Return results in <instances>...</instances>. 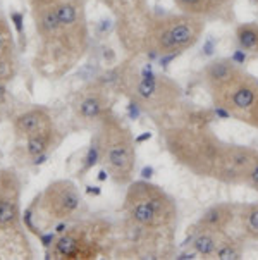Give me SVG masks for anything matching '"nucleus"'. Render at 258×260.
<instances>
[{"label":"nucleus","mask_w":258,"mask_h":260,"mask_svg":"<svg viewBox=\"0 0 258 260\" xmlns=\"http://www.w3.org/2000/svg\"><path fill=\"white\" fill-rule=\"evenodd\" d=\"M12 19H14V24H16V28H17V31H23V26H21V21H23V16L21 14H17V12H14L12 14Z\"/></svg>","instance_id":"nucleus-24"},{"label":"nucleus","mask_w":258,"mask_h":260,"mask_svg":"<svg viewBox=\"0 0 258 260\" xmlns=\"http://www.w3.org/2000/svg\"><path fill=\"white\" fill-rule=\"evenodd\" d=\"M212 105L243 124L258 129V79L231 57H215L202 69Z\"/></svg>","instance_id":"nucleus-2"},{"label":"nucleus","mask_w":258,"mask_h":260,"mask_svg":"<svg viewBox=\"0 0 258 260\" xmlns=\"http://www.w3.org/2000/svg\"><path fill=\"white\" fill-rule=\"evenodd\" d=\"M246 243L241 235H231L229 231L220 236V241L217 245L215 257L217 260H239L244 257Z\"/></svg>","instance_id":"nucleus-19"},{"label":"nucleus","mask_w":258,"mask_h":260,"mask_svg":"<svg viewBox=\"0 0 258 260\" xmlns=\"http://www.w3.org/2000/svg\"><path fill=\"white\" fill-rule=\"evenodd\" d=\"M207 21L182 12H152L146 26L145 55L170 59L185 54L202 40Z\"/></svg>","instance_id":"nucleus-7"},{"label":"nucleus","mask_w":258,"mask_h":260,"mask_svg":"<svg viewBox=\"0 0 258 260\" xmlns=\"http://www.w3.org/2000/svg\"><path fill=\"white\" fill-rule=\"evenodd\" d=\"M108 111H112V93L102 86L88 83L76 93L72 102L74 119L83 127H97L98 122Z\"/></svg>","instance_id":"nucleus-10"},{"label":"nucleus","mask_w":258,"mask_h":260,"mask_svg":"<svg viewBox=\"0 0 258 260\" xmlns=\"http://www.w3.org/2000/svg\"><path fill=\"white\" fill-rule=\"evenodd\" d=\"M239 205L241 204H238V202H217V204L210 205L188 228V235H193V233H200V231L227 233L238 222Z\"/></svg>","instance_id":"nucleus-11"},{"label":"nucleus","mask_w":258,"mask_h":260,"mask_svg":"<svg viewBox=\"0 0 258 260\" xmlns=\"http://www.w3.org/2000/svg\"><path fill=\"white\" fill-rule=\"evenodd\" d=\"M224 233H208V231H200L188 235V245L193 250V253L198 255L200 258H213L215 257L217 245L220 241V236Z\"/></svg>","instance_id":"nucleus-20"},{"label":"nucleus","mask_w":258,"mask_h":260,"mask_svg":"<svg viewBox=\"0 0 258 260\" xmlns=\"http://www.w3.org/2000/svg\"><path fill=\"white\" fill-rule=\"evenodd\" d=\"M116 228L108 219L80 221L60 233L52 243V258L91 260L116 248Z\"/></svg>","instance_id":"nucleus-8"},{"label":"nucleus","mask_w":258,"mask_h":260,"mask_svg":"<svg viewBox=\"0 0 258 260\" xmlns=\"http://www.w3.org/2000/svg\"><path fill=\"white\" fill-rule=\"evenodd\" d=\"M50 127H55V122L52 114L45 107L28 109L14 119V133L21 140L34 133H40V131L50 129Z\"/></svg>","instance_id":"nucleus-13"},{"label":"nucleus","mask_w":258,"mask_h":260,"mask_svg":"<svg viewBox=\"0 0 258 260\" xmlns=\"http://www.w3.org/2000/svg\"><path fill=\"white\" fill-rule=\"evenodd\" d=\"M222 16V23H231L234 19V4L236 0H212Z\"/></svg>","instance_id":"nucleus-23"},{"label":"nucleus","mask_w":258,"mask_h":260,"mask_svg":"<svg viewBox=\"0 0 258 260\" xmlns=\"http://www.w3.org/2000/svg\"><path fill=\"white\" fill-rule=\"evenodd\" d=\"M60 140H62V135L59 133L57 127H50V129L28 136V138H24L26 157L31 158L33 164H42L43 158H47V155H49L52 150L57 148Z\"/></svg>","instance_id":"nucleus-14"},{"label":"nucleus","mask_w":258,"mask_h":260,"mask_svg":"<svg viewBox=\"0 0 258 260\" xmlns=\"http://www.w3.org/2000/svg\"><path fill=\"white\" fill-rule=\"evenodd\" d=\"M174 6L182 14H190L195 17H202L208 21H222L218 9L213 6L212 0H172Z\"/></svg>","instance_id":"nucleus-18"},{"label":"nucleus","mask_w":258,"mask_h":260,"mask_svg":"<svg viewBox=\"0 0 258 260\" xmlns=\"http://www.w3.org/2000/svg\"><path fill=\"white\" fill-rule=\"evenodd\" d=\"M38 205L52 221H69L83 212L85 200L74 181L55 179L43 189L38 198Z\"/></svg>","instance_id":"nucleus-9"},{"label":"nucleus","mask_w":258,"mask_h":260,"mask_svg":"<svg viewBox=\"0 0 258 260\" xmlns=\"http://www.w3.org/2000/svg\"><path fill=\"white\" fill-rule=\"evenodd\" d=\"M238 228L239 235L246 241L258 243V202L241 204L238 212Z\"/></svg>","instance_id":"nucleus-17"},{"label":"nucleus","mask_w":258,"mask_h":260,"mask_svg":"<svg viewBox=\"0 0 258 260\" xmlns=\"http://www.w3.org/2000/svg\"><path fill=\"white\" fill-rule=\"evenodd\" d=\"M54 7L59 28L50 38L40 42L34 64L45 76L60 78L76 68L88 52L90 31L86 0H59Z\"/></svg>","instance_id":"nucleus-3"},{"label":"nucleus","mask_w":258,"mask_h":260,"mask_svg":"<svg viewBox=\"0 0 258 260\" xmlns=\"http://www.w3.org/2000/svg\"><path fill=\"white\" fill-rule=\"evenodd\" d=\"M16 48L11 26L4 17H0V81L7 83L16 76Z\"/></svg>","instance_id":"nucleus-15"},{"label":"nucleus","mask_w":258,"mask_h":260,"mask_svg":"<svg viewBox=\"0 0 258 260\" xmlns=\"http://www.w3.org/2000/svg\"><path fill=\"white\" fill-rule=\"evenodd\" d=\"M210 121L205 111L190 112L182 107L155 124L165 152L190 174L227 186H243L244 174L258 150L222 140Z\"/></svg>","instance_id":"nucleus-1"},{"label":"nucleus","mask_w":258,"mask_h":260,"mask_svg":"<svg viewBox=\"0 0 258 260\" xmlns=\"http://www.w3.org/2000/svg\"><path fill=\"white\" fill-rule=\"evenodd\" d=\"M243 186L250 188L255 193H258V152H256L255 158H253V162L250 164V167H248L246 174H244Z\"/></svg>","instance_id":"nucleus-22"},{"label":"nucleus","mask_w":258,"mask_h":260,"mask_svg":"<svg viewBox=\"0 0 258 260\" xmlns=\"http://www.w3.org/2000/svg\"><path fill=\"white\" fill-rule=\"evenodd\" d=\"M136 60L134 57L126 60V73L119 95L126 96L154 122L165 121L177 114L185 105L182 86L167 74L139 68Z\"/></svg>","instance_id":"nucleus-4"},{"label":"nucleus","mask_w":258,"mask_h":260,"mask_svg":"<svg viewBox=\"0 0 258 260\" xmlns=\"http://www.w3.org/2000/svg\"><path fill=\"white\" fill-rule=\"evenodd\" d=\"M251 2H253V6H255V7L258 9V0H251Z\"/></svg>","instance_id":"nucleus-25"},{"label":"nucleus","mask_w":258,"mask_h":260,"mask_svg":"<svg viewBox=\"0 0 258 260\" xmlns=\"http://www.w3.org/2000/svg\"><path fill=\"white\" fill-rule=\"evenodd\" d=\"M122 222L152 235L177 236L179 209L172 195L155 183L138 179L126 186Z\"/></svg>","instance_id":"nucleus-5"},{"label":"nucleus","mask_w":258,"mask_h":260,"mask_svg":"<svg viewBox=\"0 0 258 260\" xmlns=\"http://www.w3.org/2000/svg\"><path fill=\"white\" fill-rule=\"evenodd\" d=\"M234 40L238 43V48L244 54L258 55V23H241L234 29Z\"/></svg>","instance_id":"nucleus-21"},{"label":"nucleus","mask_w":258,"mask_h":260,"mask_svg":"<svg viewBox=\"0 0 258 260\" xmlns=\"http://www.w3.org/2000/svg\"><path fill=\"white\" fill-rule=\"evenodd\" d=\"M117 21H128L133 17L143 16L150 11L148 0H100Z\"/></svg>","instance_id":"nucleus-16"},{"label":"nucleus","mask_w":258,"mask_h":260,"mask_svg":"<svg viewBox=\"0 0 258 260\" xmlns=\"http://www.w3.org/2000/svg\"><path fill=\"white\" fill-rule=\"evenodd\" d=\"M93 142L97 143L100 162L103 164L108 178L117 186L126 188L134 179L138 166L136 140L121 116L108 111L95 127Z\"/></svg>","instance_id":"nucleus-6"},{"label":"nucleus","mask_w":258,"mask_h":260,"mask_svg":"<svg viewBox=\"0 0 258 260\" xmlns=\"http://www.w3.org/2000/svg\"><path fill=\"white\" fill-rule=\"evenodd\" d=\"M21 181L16 173L0 169V229H12L21 217Z\"/></svg>","instance_id":"nucleus-12"},{"label":"nucleus","mask_w":258,"mask_h":260,"mask_svg":"<svg viewBox=\"0 0 258 260\" xmlns=\"http://www.w3.org/2000/svg\"><path fill=\"white\" fill-rule=\"evenodd\" d=\"M0 119H2V105H0Z\"/></svg>","instance_id":"nucleus-26"}]
</instances>
